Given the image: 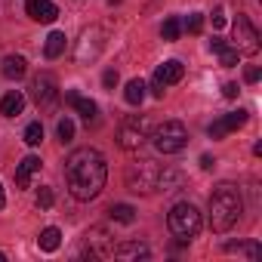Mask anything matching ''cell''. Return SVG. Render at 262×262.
I'll list each match as a JSON object with an SVG mask.
<instances>
[{
  "label": "cell",
  "mask_w": 262,
  "mask_h": 262,
  "mask_svg": "<svg viewBox=\"0 0 262 262\" xmlns=\"http://www.w3.org/2000/svg\"><path fill=\"white\" fill-rule=\"evenodd\" d=\"M117 80H120V77H117V71H114V68H108V71L102 74V83H105V90H114V86H117Z\"/></svg>",
  "instance_id": "32"
},
{
  "label": "cell",
  "mask_w": 262,
  "mask_h": 262,
  "mask_svg": "<svg viewBox=\"0 0 262 262\" xmlns=\"http://www.w3.org/2000/svg\"><path fill=\"white\" fill-rule=\"evenodd\" d=\"M111 256H114V259H148L151 250H148L145 244H139V241H126V244H117Z\"/></svg>",
  "instance_id": "13"
},
{
  "label": "cell",
  "mask_w": 262,
  "mask_h": 262,
  "mask_svg": "<svg viewBox=\"0 0 262 262\" xmlns=\"http://www.w3.org/2000/svg\"><path fill=\"white\" fill-rule=\"evenodd\" d=\"M244 80H247V83H256V80H259V68H247V71H244Z\"/></svg>",
  "instance_id": "36"
},
{
  "label": "cell",
  "mask_w": 262,
  "mask_h": 262,
  "mask_svg": "<svg viewBox=\"0 0 262 262\" xmlns=\"http://www.w3.org/2000/svg\"><path fill=\"white\" fill-rule=\"evenodd\" d=\"M182 74H185V68H182V62H179V59H170V62H164V65L155 71V77H158L164 86L179 83V80H182Z\"/></svg>",
  "instance_id": "14"
},
{
  "label": "cell",
  "mask_w": 262,
  "mask_h": 262,
  "mask_svg": "<svg viewBox=\"0 0 262 262\" xmlns=\"http://www.w3.org/2000/svg\"><path fill=\"white\" fill-rule=\"evenodd\" d=\"M185 28H188L191 34H201V28H204V16H201V13H191V16L185 19Z\"/></svg>",
  "instance_id": "31"
},
{
  "label": "cell",
  "mask_w": 262,
  "mask_h": 262,
  "mask_svg": "<svg viewBox=\"0 0 262 262\" xmlns=\"http://www.w3.org/2000/svg\"><path fill=\"white\" fill-rule=\"evenodd\" d=\"M158 176H161V167L148 158L136 161L126 167V188L133 194H155L158 191Z\"/></svg>",
  "instance_id": "4"
},
{
  "label": "cell",
  "mask_w": 262,
  "mask_h": 262,
  "mask_svg": "<svg viewBox=\"0 0 262 262\" xmlns=\"http://www.w3.org/2000/svg\"><path fill=\"white\" fill-rule=\"evenodd\" d=\"M123 99H126V105H142V99H145V80L133 77V80L126 83V90H123Z\"/></svg>",
  "instance_id": "20"
},
{
  "label": "cell",
  "mask_w": 262,
  "mask_h": 262,
  "mask_svg": "<svg viewBox=\"0 0 262 262\" xmlns=\"http://www.w3.org/2000/svg\"><path fill=\"white\" fill-rule=\"evenodd\" d=\"M37 244H40V250H43V253H56V250H59V244H62V231L50 225V228H43V231H40Z\"/></svg>",
  "instance_id": "19"
},
{
  "label": "cell",
  "mask_w": 262,
  "mask_h": 262,
  "mask_svg": "<svg viewBox=\"0 0 262 262\" xmlns=\"http://www.w3.org/2000/svg\"><path fill=\"white\" fill-rule=\"evenodd\" d=\"M43 53H47V59H59L65 53V34L62 31H53L47 37V43H43Z\"/></svg>",
  "instance_id": "21"
},
{
  "label": "cell",
  "mask_w": 262,
  "mask_h": 262,
  "mask_svg": "<svg viewBox=\"0 0 262 262\" xmlns=\"http://www.w3.org/2000/svg\"><path fill=\"white\" fill-rule=\"evenodd\" d=\"M108 216H111L114 222H123V225H129V222L136 219V210L129 207V204H114V207L108 210Z\"/></svg>",
  "instance_id": "23"
},
{
  "label": "cell",
  "mask_w": 262,
  "mask_h": 262,
  "mask_svg": "<svg viewBox=\"0 0 262 262\" xmlns=\"http://www.w3.org/2000/svg\"><path fill=\"white\" fill-rule=\"evenodd\" d=\"M114 237H111V231L108 228H102V225H96V228H90L86 234H83V250L90 253V256H102V259H108L111 253H114Z\"/></svg>",
  "instance_id": "9"
},
{
  "label": "cell",
  "mask_w": 262,
  "mask_h": 262,
  "mask_svg": "<svg viewBox=\"0 0 262 262\" xmlns=\"http://www.w3.org/2000/svg\"><path fill=\"white\" fill-rule=\"evenodd\" d=\"M25 10H28V16H31L34 22H40V25H50V22H56V16H59L56 4H50V0H25Z\"/></svg>",
  "instance_id": "11"
},
{
  "label": "cell",
  "mask_w": 262,
  "mask_h": 262,
  "mask_svg": "<svg viewBox=\"0 0 262 262\" xmlns=\"http://www.w3.org/2000/svg\"><path fill=\"white\" fill-rule=\"evenodd\" d=\"M216 53H219V65H222V68H234V65H237V50H234V47L225 43V47H219Z\"/></svg>",
  "instance_id": "26"
},
{
  "label": "cell",
  "mask_w": 262,
  "mask_h": 262,
  "mask_svg": "<svg viewBox=\"0 0 262 262\" xmlns=\"http://www.w3.org/2000/svg\"><path fill=\"white\" fill-rule=\"evenodd\" d=\"M53 204H56V194H53V188L40 185V191H37V207H40V210H50Z\"/></svg>",
  "instance_id": "29"
},
{
  "label": "cell",
  "mask_w": 262,
  "mask_h": 262,
  "mask_svg": "<svg viewBox=\"0 0 262 262\" xmlns=\"http://www.w3.org/2000/svg\"><path fill=\"white\" fill-rule=\"evenodd\" d=\"M225 253H241V256H247V259H259V244L256 241H247V244H225Z\"/></svg>",
  "instance_id": "22"
},
{
  "label": "cell",
  "mask_w": 262,
  "mask_h": 262,
  "mask_svg": "<svg viewBox=\"0 0 262 262\" xmlns=\"http://www.w3.org/2000/svg\"><path fill=\"white\" fill-rule=\"evenodd\" d=\"M56 133H59V142L68 145V142L74 139V120H71V117H62V120L56 123Z\"/></svg>",
  "instance_id": "24"
},
{
  "label": "cell",
  "mask_w": 262,
  "mask_h": 262,
  "mask_svg": "<svg viewBox=\"0 0 262 262\" xmlns=\"http://www.w3.org/2000/svg\"><path fill=\"white\" fill-rule=\"evenodd\" d=\"M222 96L225 99H237V83H225L222 86Z\"/></svg>",
  "instance_id": "35"
},
{
  "label": "cell",
  "mask_w": 262,
  "mask_h": 262,
  "mask_svg": "<svg viewBox=\"0 0 262 262\" xmlns=\"http://www.w3.org/2000/svg\"><path fill=\"white\" fill-rule=\"evenodd\" d=\"M182 182H185V176H182L179 170L167 167V170H161V176H158V191L173 194V191H179V188H182Z\"/></svg>",
  "instance_id": "16"
},
{
  "label": "cell",
  "mask_w": 262,
  "mask_h": 262,
  "mask_svg": "<svg viewBox=\"0 0 262 262\" xmlns=\"http://www.w3.org/2000/svg\"><path fill=\"white\" fill-rule=\"evenodd\" d=\"M201 167H204V170H213V167H216V161H213L210 155H204V158H201Z\"/></svg>",
  "instance_id": "37"
},
{
  "label": "cell",
  "mask_w": 262,
  "mask_h": 262,
  "mask_svg": "<svg viewBox=\"0 0 262 262\" xmlns=\"http://www.w3.org/2000/svg\"><path fill=\"white\" fill-rule=\"evenodd\" d=\"M7 207V194H4V188H0V210Z\"/></svg>",
  "instance_id": "39"
},
{
  "label": "cell",
  "mask_w": 262,
  "mask_h": 262,
  "mask_svg": "<svg viewBox=\"0 0 262 262\" xmlns=\"http://www.w3.org/2000/svg\"><path fill=\"white\" fill-rule=\"evenodd\" d=\"M148 139V117L145 114H126L117 126V145L126 151H139Z\"/></svg>",
  "instance_id": "5"
},
{
  "label": "cell",
  "mask_w": 262,
  "mask_h": 262,
  "mask_svg": "<svg viewBox=\"0 0 262 262\" xmlns=\"http://www.w3.org/2000/svg\"><path fill=\"white\" fill-rule=\"evenodd\" d=\"M0 71H4V77H7V80H19V77H25L28 62H25V56H7V59H4V65H0Z\"/></svg>",
  "instance_id": "17"
},
{
  "label": "cell",
  "mask_w": 262,
  "mask_h": 262,
  "mask_svg": "<svg viewBox=\"0 0 262 262\" xmlns=\"http://www.w3.org/2000/svg\"><path fill=\"white\" fill-rule=\"evenodd\" d=\"M219 47H225V40H222V37H213V40H210V50H213V53H216V50H219Z\"/></svg>",
  "instance_id": "38"
},
{
  "label": "cell",
  "mask_w": 262,
  "mask_h": 262,
  "mask_svg": "<svg viewBox=\"0 0 262 262\" xmlns=\"http://www.w3.org/2000/svg\"><path fill=\"white\" fill-rule=\"evenodd\" d=\"M222 120H225V126H228V133H231V129H237V126H244V123H247V111H244V108H237V111L225 114Z\"/></svg>",
  "instance_id": "28"
},
{
  "label": "cell",
  "mask_w": 262,
  "mask_h": 262,
  "mask_svg": "<svg viewBox=\"0 0 262 262\" xmlns=\"http://www.w3.org/2000/svg\"><path fill=\"white\" fill-rule=\"evenodd\" d=\"M151 96H155V99H164V83H161L158 77H151Z\"/></svg>",
  "instance_id": "34"
},
{
  "label": "cell",
  "mask_w": 262,
  "mask_h": 262,
  "mask_svg": "<svg viewBox=\"0 0 262 262\" xmlns=\"http://www.w3.org/2000/svg\"><path fill=\"white\" fill-rule=\"evenodd\" d=\"M234 50L237 53H247V56H253L259 50V28L247 16H237L234 19Z\"/></svg>",
  "instance_id": "8"
},
{
  "label": "cell",
  "mask_w": 262,
  "mask_h": 262,
  "mask_svg": "<svg viewBox=\"0 0 262 262\" xmlns=\"http://www.w3.org/2000/svg\"><path fill=\"white\" fill-rule=\"evenodd\" d=\"M213 28H216V31H219V28H225V10H222V7H216V10H213Z\"/></svg>",
  "instance_id": "33"
},
{
  "label": "cell",
  "mask_w": 262,
  "mask_h": 262,
  "mask_svg": "<svg viewBox=\"0 0 262 262\" xmlns=\"http://www.w3.org/2000/svg\"><path fill=\"white\" fill-rule=\"evenodd\" d=\"M31 96L40 108H53L59 102V80L50 74V71H40L34 80H31Z\"/></svg>",
  "instance_id": "7"
},
{
  "label": "cell",
  "mask_w": 262,
  "mask_h": 262,
  "mask_svg": "<svg viewBox=\"0 0 262 262\" xmlns=\"http://www.w3.org/2000/svg\"><path fill=\"white\" fill-rule=\"evenodd\" d=\"M155 148L161 151V155H176V151H182L185 145H188V129H185V123H179V120H164L158 129H155Z\"/></svg>",
  "instance_id": "6"
},
{
  "label": "cell",
  "mask_w": 262,
  "mask_h": 262,
  "mask_svg": "<svg viewBox=\"0 0 262 262\" xmlns=\"http://www.w3.org/2000/svg\"><path fill=\"white\" fill-rule=\"evenodd\" d=\"M65 102H68V105H74V108H77V111L83 114V120H86V123H96L99 105H96L93 99H83V96H80L77 90H68V93H65Z\"/></svg>",
  "instance_id": "12"
},
{
  "label": "cell",
  "mask_w": 262,
  "mask_h": 262,
  "mask_svg": "<svg viewBox=\"0 0 262 262\" xmlns=\"http://www.w3.org/2000/svg\"><path fill=\"white\" fill-rule=\"evenodd\" d=\"M201 225H204V222H201V213H198V207L188 204V201L176 204V207L170 210V216H167V228H170L173 237H179L182 244H188L191 237H198Z\"/></svg>",
  "instance_id": "3"
},
{
  "label": "cell",
  "mask_w": 262,
  "mask_h": 262,
  "mask_svg": "<svg viewBox=\"0 0 262 262\" xmlns=\"http://www.w3.org/2000/svg\"><path fill=\"white\" fill-rule=\"evenodd\" d=\"M102 50H105V31L102 28H90V31H83V37L77 43V62H83V65L96 62Z\"/></svg>",
  "instance_id": "10"
},
{
  "label": "cell",
  "mask_w": 262,
  "mask_h": 262,
  "mask_svg": "<svg viewBox=\"0 0 262 262\" xmlns=\"http://www.w3.org/2000/svg\"><path fill=\"white\" fill-rule=\"evenodd\" d=\"M105 179H108V167H105L102 151H96V148H74L68 155V161H65V182H68V191L77 201L99 198V191L105 188Z\"/></svg>",
  "instance_id": "1"
},
{
  "label": "cell",
  "mask_w": 262,
  "mask_h": 262,
  "mask_svg": "<svg viewBox=\"0 0 262 262\" xmlns=\"http://www.w3.org/2000/svg\"><path fill=\"white\" fill-rule=\"evenodd\" d=\"M207 133H210V139H222V136H228V126H225V120L219 117V120H213V123H210Z\"/></svg>",
  "instance_id": "30"
},
{
  "label": "cell",
  "mask_w": 262,
  "mask_h": 262,
  "mask_svg": "<svg viewBox=\"0 0 262 262\" xmlns=\"http://www.w3.org/2000/svg\"><path fill=\"white\" fill-rule=\"evenodd\" d=\"M241 213H244L241 188L234 182H219L210 194V228L225 234L241 222Z\"/></svg>",
  "instance_id": "2"
},
{
  "label": "cell",
  "mask_w": 262,
  "mask_h": 262,
  "mask_svg": "<svg viewBox=\"0 0 262 262\" xmlns=\"http://www.w3.org/2000/svg\"><path fill=\"white\" fill-rule=\"evenodd\" d=\"M22 108H25V96L19 90H10L4 96V102H0V114L4 117H16V114H22Z\"/></svg>",
  "instance_id": "18"
},
{
  "label": "cell",
  "mask_w": 262,
  "mask_h": 262,
  "mask_svg": "<svg viewBox=\"0 0 262 262\" xmlns=\"http://www.w3.org/2000/svg\"><path fill=\"white\" fill-rule=\"evenodd\" d=\"M34 173H40V158H37V155H28V158L19 164V170H16V185H19V188H28Z\"/></svg>",
  "instance_id": "15"
},
{
  "label": "cell",
  "mask_w": 262,
  "mask_h": 262,
  "mask_svg": "<svg viewBox=\"0 0 262 262\" xmlns=\"http://www.w3.org/2000/svg\"><path fill=\"white\" fill-rule=\"evenodd\" d=\"M179 31H182V22H179L176 16H170V19L164 22V28H161V37H164V40H176Z\"/></svg>",
  "instance_id": "25"
},
{
  "label": "cell",
  "mask_w": 262,
  "mask_h": 262,
  "mask_svg": "<svg viewBox=\"0 0 262 262\" xmlns=\"http://www.w3.org/2000/svg\"><path fill=\"white\" fill-rule=\"evenodd\" d=\"M25 142H28L31 148L43 142V126H40V123H28V126H25Z\"/></svg>",
  "instance_id": "27"
}]
</instances>
